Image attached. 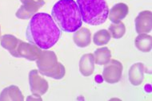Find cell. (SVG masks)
Instances as JSON below:
<instances>
[{"mask_svg":"<svg viewBox=\"0 0 152 101\" xmlns=\"http://www.w3.org/2000/svg\"><path fill=\"white\" fill-rule=\"evenodd\" d=\"M135 30L139 34H147L151 31L152 14L150 11L140 12L134 20Z\"/></svg>","mask_w":152,"mask_h":101,"instance_id":"ba28073f","label":"cell"},{"mask_svg":"<svg viewBox=\"0 0 152 101\" xmlns=\"http://www.w3.org/2000/svg\"><path fill=\"white\" fill-rule=\"evenodd\" d=\"M77 5L85 23L99 26L107 21L109 8L106 0H77Z\"/></svg>","mask_w":152,"mask_h":101,"instance_id":"3957f363","label":"cell"},{"mask_svg":"<svg viewBox=\"0 0 152 101\" xmlns=\"http://www.w3.org/2000/svg\"><path fill=\"white\" fill-rule=\"evenodd\" d=\"M20 40L18 39L15 36L11 34H5L1 38L0 44L3 48L8 50L13 57H15V51Z\"/></svg>","mask_w":152,"mask_h":101,"instance_id":"5bb4252c","label":"cell"},{"mask_svg":"<svg viewBox=\"0 0 152 101\" xmlns=\"http://www.w3.org/2000/svg\"><path fill=\"white\" fill-rule=\"evenodd\" d=\"M20 2L23 5L37 9L38 11L45 5L44 0H20Z\"/></svg>","mask_w":152,"mask_h":101,"instance_id":"ffe728a7","label":"cell"},{"mask_svg":"<svg viewBox=\"0 0 152 101\" xmlns=\"http://www.w3.org/2000/svg\"><path fill=\"white\" fill-rule=\"evenodd\" d=\"M108 31L113 38L119 39L123 38L126 33V26L121 22L118 23H112L109 26Z\"/></svg>","mask_w":152,"mask_h":101,"instance_id":"e0dca14e","label":"cell"},{"mask_svg":"<svg viewBox=\"0 0 152 101\" xmlns=\"http://www.w3.org/2000/svg\"><path fill=\"white\" fill-rule=\"evenodd\" d=\"M79 71L84 76H90L94 71V59L92 53L82 56L79 61Z\"/></svg>","mask_w":152,"mask_h":101,"instance_id":"4fadbf2b","label":"cell"},{"mask_svg":"<svg viewBox=\"0 0 152 101\" xmlns=\"http://www.w3.org/2000/svg\"><path fill=\"white\" fill-rule=\"evenodd\" d=\"M73 40L78 47H87L91 42V34L90 30L86 27L79 28L78 30L74 32Z\"/></svg>","mask_w":152,"mask_h":101,"instance_id":"7c38bea8","label":"cell"},{"mask_svg":"<svg viewBox=\"0 0 152 101\" xmlns=\"http://www.w3.org/2000/svg\"><path fill=\"white\" fill-rule=\"evenodd\" d=\"M51 16L60 29L66 33H74L83 25L79 8L74 0H59L51 11Z\"/></svg>","mask_w":152,"mask_h":101,"instance_id":"7a4b0ae2","label":"cell"},{"mask_svg":"<svg viewBox=\"0 0 152 101\" xmlns=\"http://www.w3.org/2000/svg\"><path fill=\"white\" fill-rule=\"evenodd\" d=\"M0 37H1V26H0Z\"/></svg>","mask_w":152,"mask_h":101,"instance_id":"44dd1931","label":"cell"},{"mask_svg":"<svg viewBox=\"0 0 152 101\" xmlns=\"http://www.w3.org/2000/svg\"><path fill=\"white\" fill-rule=\"evenodd\" d=\"M38 10L34 9V8L30 7L26 5H23L18 8V11H16L15 16L19 19H30L33 16L37 14Z\"/></svg>","mask_w":152,"mask_h":101,"instance_id":"d6986e66","label":"cell"},{"mask_svg":"<svg viewBox=\"0 0 152 101\" xmlns=\"http://www.w3.org/2000/svg\"><path fill=\"white\" fill-rule=\"evenodd\" d=\"M24 96L16 85L7 87L0 93V101H23Z\"/></svg>","mask_w":152,"mask_h":101,"instance_id":"8fae6325","label":"cell"},{"mask_svg":"<svg viewBox=\"0 0 152 101\" xmlns=\"http://www.w3.org/2000/svg\"><path fill=\"white\" fill-rule=\"evenodd\" d=\"M134 45L139 51L148 53L151 50L152 38L147 34H140L134 40Z\"/></svg>","mask_w":152,"mask_h":101,"instance_id":"9a60e30c","label":"cell"},{"mask_svg":"<svg viewBox=\"0 0 152 101\" xmlns=\"http://www.w3.org/2000/svg\"><path fill=\"white\" fill-rule=\"evenodd\" d=\"M36 65L40 74L55 80L63 79L66 74L64 65L58 62L57 56L53 51L42 50L39 57L36 60Z\"/></svg>","mask_w":152,"mask_h":101,"instance_id":"277c9868","label":"cell"},{"mask_svg":"<svg viewBox=\"0 0 152 101\" xmlns=\"http://www.w3.org/2000/svg\"><path fill=\"white\" fill-rule=\"evenodd\" d=\"M29 84L31 93L36 96H43L49 88L47 80L42 77L36 69L29 73Z\"/></svg>","mask_w":152,"mask_h":101,"instance_id":"8992f818","label":"cell"},{"mask_svg":"<svg viewBox=\"0 0 152 101\" xmlns=\"http://www.w3.org/2000/svg\"><path fill=\"white\" fill-rule=\"evenodd\" d=\"M42 52V49L32 44V43H27V42H23L20 40L18 43V47L16 49L15 57H23L25 59L33 61H36Z\"/></svg>","mask_w":152,"mask_h":101,"instance_id":"52a82bcc","label":"cell"},{"mask_svg":"<svg viewBox=\"0 0 152 101\" xmlns=\"http://www.w3.org/2000/svg\"><path fill=\"white\" fill-rule=\"evenodd\" d=\"M128 12V6L125 3H119L111 7L108 14V17L112 23H118L126 18Z\"/></svg>","mask_w":152,"mask_h":101,"instance_id":"9c48e42d","label":"cell"},{"mask_svg":"<svg viewBox=\"0 0 152 101\" xmlns=\"http://www.w3.org/2000/svg\"><path fill=\"white\" fill-rule=\"evenodd\" d=\"M26 39L41 49L53 47L61 37V30L52 16L47 13L35 14L30 21L26 31Z\"/></svg>","mask_w":152,"mask_h":101,"instance_id":"6da1fadb","label":"cell"},{"mask_svg":"<svg viewBox=\"0 0 152 101\" xmlns=\"http://www.w3.org/2000/svg\"><path fill=\"white\" fill-rule=\"evenodd\" d=\"M94 63L99 65H105L110 61L111 58V53L107 47H102L96 49L94 54Z\"/></svg>","mask_w":152,"mask_h":101,"instance_id":"2e32d148","label":"cell"},{"mask_svg":"<svg viewBox=\"0 0 152 101\" xmlns=\"http://www.w3.org/2000/svg\"><path fill=\"white\" fill-rule=\"evenodd\" d=\"M110 40V34L107 30H100L94 34L93 42L96 45H107Z\"/></svg>","mask_w":152,"mask_h":101,"instance_id":"ac0fdd59","label":"cell"},{"mask_svg":"<svg viewBox=\"0 0 152 101\" xmlns=\"http://www.w3.org/2000/svg\"><path fill=\"white\" fill-rule=\"evenodd\" d=\"M123 65L117 60H110L102 71V78L108 84L118 83L123 75Z\"/></svg>","mask_w":152,"mask_h":101,"instance_id":"5b68a950","label":"cell"},{"mask_svg":"<svg viewBox=\"0 0 152 101\" xmlns=\"http://www.w3.org/2000/svg\"><path fill=\"white\" fill-rule=\"evenodd\" d=\"M129 80L132 85H140L144 78V65L141 62L132 65L129 69Z\"/></svg>","mask_w":152,"mask_h":101,"instance_id":"30bf717a","label":"cell"}]
</instances>
